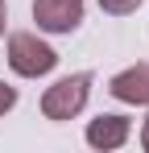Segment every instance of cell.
I'll return each instance as SVG.
<instances>
[{
    "mask_svg": "<svg viewBox=\"0 0 149 153\" xmlns=\"http://www.w3.org/2000/svg\"><path fill=\"white\" fill-rule=\"evenodd\" d=\"M4 58H8L13 75H21V79H42V75H50V71L58 66L54 46L42 42L33 29H17V33H8V50H4Z\"/></svg>",
    "mask_w": 149,
    "mask_h": 153,
    "instance_id": "obj_1",
    "label": "cell"
},
{
    "mask_svg": "<svg viewBox=\"0 0 149 153\" xmlns=\"http://www.w3.org/2000/svg\"><path fill=\"white\" fill-rule=\"evenodd\" d=\"M91 95V71H79V75L58 79L54 87L42 91V116L46 120H74Z\"/></svg>",
    "mask_w": 149,
    "mask_h": 153,
    "instance_id": "obj_2",
    "label": "cell"
},
{
    "mask_svg": "<svg viewBox=\"0 0 149 153\" xmlns=\"http://www.w3.org/2000/svg\"><path fill=\"white\" fill-rule=\"evenodd\" d=\"M87 0H33V21L42 33H74Z\"/></svg>",
    "mask_w": 149,
    "mask_h": 153,
    "instance_id": "obj_3",
    "label": "cell"
},
{
    "mask_svg": "<svg viewBox=\"0 0 149 153\" xmlns=\"http://www.w3.org/2000/svg\"><path fill=\"white\" fill-rule=\"evenodd\" d=\"M108 95L120 100V103H141V108H149V62H137V66H128L120 75H112Z\"/></svg>",
    "mask_w": 149,
    "mask_h": 153,
    "instance_id": "obj_4",
    "label": "cell"
},
{
    "mask_svg": "<svg viewBox=\"0 0 149 153\" xmlns=\"http://www.w3.org/2000/svg\"><path fill=\"white\" fill-rule=\"evenodd\" d=\"M128 132H133V124H128V116H116V112H104V116H95L91 124H87V145L91 149H120L124 141H128Z\"/></svg>",
    "mask_w": 149,
    "mask_h": 153,
    "instance_id": "obj_5",
    "label": "cell"
},
{
    "mask_svg": "<svg viewBox=\"0 0 149 153\" xmlns=\"http://www.w3.org/2000/svg\"><path fill=\"white\" fill-rule=\"evenodd\" d=\"M145 0H99V8L108 13V17H128V13H137Z\"/></svg>",
    "mask_w": 149,
    "mask_h": 153,
    "instance_id": "obj_6",
    "label": "cell"
},
{
    "mask_svg": "<svg viewBox=\"0 0 149 153\" xmlns=\"http://www.w3.org/2000/svg\"><path fill=\"white\" fill-rule=\"evenodd\" d=\"M13 103H17V87H8V83L0 79V116H4V112H8Z\"/></svg>",
    "mask_w": 149,
    "mask_h": 153,
    "instance_id": "obj_7",
    "label": "cell"
},
{
    "mask_svg": "<svg viewBox=\"0 0 149 153\" xmlns=\"http://www.w3.org/2000/svg\"><path fill=\"white\" fill-rule=\"evenodd\" d=\"M4 25H8V4L0 0V37H4Z\"/></svg>",
    "mask_w": 149,
    "mask_h": 153,
    "instance_id": "obj_8",
    "label": "cell"
},
{
    "mask_svg": "<svg viewBox=\"0 0 149 153\" xmlns=\"http://www.w3.org/2000/svg\"><path fill=\"white\" fill-rule=\"evenodd\" d=\"M141 145L149 149V116H145V124H141Z\"/></svg>",
    "mask_w": 149,
    "mask_h": 153,
    "instance_id": "obj_9",
    "label": "cell"
}]
</instances>
